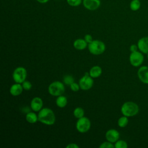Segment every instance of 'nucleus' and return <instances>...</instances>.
Masks as SVG:
<instances>
[{
  "label": "nucleus",
  "mask_w": 148,
  "mask_h": 148,
  "mask_svg": "<svg viewBox=\"0 0 148 148\" xmlns=\"http://www.w3.org/2000/svg\"><path fill=\"white\" fill-rule=\"evenodd\" d=\"M38 112V121L41 123L47 125H52L55 123L56 116L51 109L44 108Z\"/></svg>",
  "instance_id": "1"
},
{
  "label": "nucleus",
  "mask_w": 148,
  "mask_h": 148,
  "mask_svg": "<svg viewBox=\"0 0 148 148\" xmlns=\"http://www.w3.org/2000/svg\"><path fill=\"white\" fill-rule=\"evenodd\" d=\"M139 110L138 105L132 101L124 102L121 107V112L123 116L128 117H133L136 115Z\"/></svg>",
  "instance_id": "2"
},
{
  "label": "nucleus",
  "mask_w": 148,
  "mask_h": 148,
  "mask_svg": "<svg viewBox=\"0 0 148 148\" xmlns=\"http://www.w3.org/2000/svg\"><path fill=\"white\" fill-rule=\"evenodd\" d=\"M88 49L91 54L98 56L104 53L106 46L102 41L93 40L91 43L88 44Z\"/></svg>",
  "instance_id": "3"
},
{
  "label": "nucleus",
  "mask_w": 148,
  "mask_h": 148,
  "mask_svg": "<svg viewBox=\"0 0 148 148\" xmlns=\"http://www.w3.org/2000/svg\"><path fill=\"white\" fill-rule=\"evenodd\" d=\"M64 83L60 81H54L51 83L48 87L49 93L55 97L62 95L65 92Z\"/></svg>",
  "instance_id": "4"
},
{
  "label": "nucleus",
  "mask_w": 148,
  "mask_h": 148,
  "mask_svg": "<svg viewBox=\"0 0 148 148\" xmlns=\"http://www.w3.org/2000/svg\"><path fill=\"white\" fill-rule=\"evenodd\" d=\"M27 76V71L26 69L23 66H18L16 68L13 73L12 77L15 83H22L26 80Z\"/></svg>",
  "instance_id": "5"
},
{
  "label": "nucleus",
  "mask_w": 148,
  "mask_h": 148,
  "mask_svg": "<svg viewBox=\"0 0 148 148\" xmlns=\"http://www.w3.org/2000/svg\"><path fill=\"white\" fill-rule=\"evenodd\" d=\"M91 128V121L86 117H82L78 119L76 123V128L80 133H85L89 131Z\"/></svg>",
  "instance_id": "6"
},
{
  "label": "nucleus",
  "mask_w": 148,
  "mask_h": 148,
  "mask_svg": "<svg viewBox=\"0 0 148 148\" xmlns=\"http://www.w3.org/2000/svg\"><path fill=\"white\" fill-rule=\"evenodd\" d=\"M94 84V80L89 75V73H85L84 75L82 76L79 81V84L80 89L83 90H88L91 89Z\"/></svg>",
  "instance_id": "7"
},
{
  "label": "nucleus",
  "mask_w": 148,
  "mask_h": 148,
  "mask_svg": "<svg viewBox=\"0 0 148 148\" xmlns=\"http://www.w3.org/2000/svg\"><path fill=\"white\" fill-rule=\"evenodd\" d=\"M130 64L132 66L138 67L140 66L144 60V57L141 51L131 52L129 57Z\"/></svg>",
  "instance_id": "8"
},
{
  "label": "nucleus",
  "mask_w": 148,
  "mask_h": 148,
  "mask_svg": "<svg viewBox=\"0 0 148 148\" xmlns=\"http://www.w3.org/2000/svg\"><path fill=\"white\" fill-rule=\"evenodd\" d=\"M105 138L108 141L114 143L119 139L120 133L115 129H110L106 131Z\"/></svg>",
  "instance_id": "9"
},
{
  "label": "nucleus",
  "mask_w": 148,
  "mask_h": 148,
  "mask_svg": "<svg viewBox=\"0 0 148 148\" xmlns=\"http://www.w3.org/2000/svg\"><path fill=\"white\" fill-rule=\"evenodd\" d=\"M139 79L144 84H148V66H142L138 71Z\"/></svg>",
  "instance_id": "10"
},
{
  "label": "nucleus",
  "mask_w": 148,
  "mask_h": 148,
  "mask_svg": "<svg viewBox=\"0 0 148 148\" xmlns=\"http://www.w3.org/2000/svg\"><path fill=\"white\" fill-rule=\"evenodd\" d=\"M83 4L84 7L89 10L97 9L101 5L100 0H83Z\"/></svg>",
  "instance_id": "11"
},
{
  "label": "nucleus",
  "mask_w": 148,
  "mask_h": 148,
  "mask_svg": "<svg viewBox=\"0 0 148 148\" xmlns=\"http://www.w3.org/2000/svg\"><path fill=\"white\" fill-rule=\"evenodd\" d=\"M43 101L38 97H36L32 98L30 103V106L31 109L34 112H39L43 108Z\"/></svg>",
  "instance_id": "12"
},
{
  "label": "nucleus",
  "mask_w": 148,
  "mask_h": 148,
  "mask_svg": "<svg viewBox=\"0 0 148 148\" xmlns=\"http://www.w3.org/2000/svg\"><path fill=\"white\" fill-rule=\"evenodd\" d=\"M138 49L143 53H148V36H144L139 39L137 43Z\"/></svg>",
  "instance_id": "13"
},
{
  "label": "nucleus",
  "mask_w": 148,
  "mask_h": 148,
  "mask_svg": "<svg viewBox=\"0 0 148 148\" xmlns=\"http://www.w3.org/2000/svg\"><path fill=\"white\" fill-rule=\"evenodd\" d=\"M23 90V87L21 83H16L15 84H13L11 86L9 89V92L12 95L16 97L20 95L22 93Z\"/></svg>",
  "instance_id": "14"
},
{
  "label": "nucleus",
  "mask_w": 148,
  "mask_h": 148,
  "mask_svg": "<svg viewBox=\"0 0 148 148\" xmlns=\"http://www.w3.org/2000/svg\"><path fill=\"white\" fill-rule=\"evenodd\" d=\"M88 43L84 40V39H77L73 42V47L76 50H82L85 49L87 47Z\"/></svg>",
  "instance_id": "15"
},
{
  "label": "nucleus",
  "mask_w": 148,
  "mask_h": 148,
  "mask_svg": "<svg viewBox=\"0 0 148 148\" xmlns=\"http://www.w3.org/2000/svg\"><path fill=\"white\" fill-rule=\"evenodd\" d=\"M102 73V70L101 66L95 65L91 68L89 71V75L92 78H97L99 77Z\"/></svg>",
  "instance_id": "16"
},
{
  "label": "nucleus",
  "mask_w": 148,
  "mask_h": 148,
  "mask_svg": "<svg viewBox=\"0 0 148 148\" xmlns=\"http://www.w3.org/2000/svg\"><path fill=\"white\" fill-rule=\"evenodd\" d=\"M68 103V99L65 96L61 95L58 96L56 100V103L58 108H65Z\"/></svg>",
  "instance_id": "17"
},
{
  "label": "nucleus",
  "mask_w": 148,
  "mask_h": 148,
  "mask_svg": "<svg viewBox=\"0 0 148 148\" xmlns=\"http://www.w3.org/2000/svg\"><path fill=\"white\" fill-rule=\"evenodd\" d=\"M25 119L29 123L34 124L38 121V116L35 113L33 112H29L26 114Z\"/></svg>",
  "instance_id": "18"
},
{
  "label": "nucleus",
  "mask_w": 148,
  "mask_h": 148,
  "mask_svg": "<svg viewBox=\"0 0 148 148\" xmlns=\"http://www.w3.org/2000/svg\"><path fill=\"white\" fill-rule=\"evenodd\" d=\"M141 6L140 0H132L130 3V8L132 11L138 10Z\"/></svg>",
  "instance_id": "19"
},
{
  "label": "nucleus",
  "mask_w": 148,
  "mask_h": 148,
  "mask_svg": "<svg viewBox=\"0 0 148 148\" xmlns=\"http://www.w3.org/2000/svg\"><path fill=\"white\" fill-rule=\"evenodd\" d=\"M73 116L77 118L80 119L84 116V109L81 107H76L73 112Z\"/></svg>",
  "instance_id": "20"
},
{
  "label": "nucleus",
  "mask_w": 148,
  "mask_h": 148,
  "mask_svg": "<svg viewBox=\"0 0 148 148\" xmlns=\"http://www.w3.org/2000/svg\"><path fill=\"white\" fill-rule=\"evenodd\" d=\"M128 123V117L125 116H123L120 117L117 121V124L119 127L121 128H124L125 127Z\"/></svg>",
  "instance_id": "21"
},
{
  "label": "nucleus",
  "mask_w": 148,
  "mask_h": 148,
  "mask_svg": "<svg viewBox=\"0 0 148 148\" xmlns=\"http://www.w3.org/2000/svg\"><path fill=\"white\" fill-rule=\"evenodd\" d=\"M74 80V77L70 75H65L63 78V83L68 86H70L72 83L75 82Z\"/></svg>",
  "instance_id": "22"
},
{
  "label": "nucleus",
  "mask_w": 148,
  "mask_h": 148,
  "mask_svg": "<svg viewBox=\"0 0 148 148\" xmlns=\"http://www.w3.org/2000/svg\"><path fill=\"white\" fill-rule=\"evenodd\" d=\"M128 147L127 143L123 140H118L114 143L115 148H127Z\"/></svg>",
  "instance_id": "23"
},
{
  "label": "nucleus",
  "mask_w": 148,
  "mask_h": 148,
  "mask_svg": "<svg viewBox=\"0 0 148 148\" xmlns=\"http://www.w3.org/2000/svg\"><path fill=\"white\" fill-rule=\"evenodd\" d=\"M99 148H114V145H113V143L109 142V141H106L103 143H102L99 146Z\"/></svg>",
  "instance_id": "24"
},
{
  "label": "nucleus",
  "mask_w": 148,
  "mask_h": 148,
  "mask_svg": "<svg viewBox=\"0 0 148 148\" xmlns=\"http://www.w3.org/2000/svg\"><path fill=\"white\" fill-rule=\"evenodd\" d=\"M68 4L71 6H77L81 4L82 0H66Z\"/></svg>",
  "instance_id": "25"
},
{
  "label": "nucleus",
  "mask_w": 148,
  "mask_h": 148,
  "mask_svg": "<svg viewBox=\"0 0 148 148\" xmlns=\"http://www.w3.org/2000/svg\"><path fill=\"white\" fill-rule=\"evenodd\" d=\"M22 86L23 87V89L25 90H29L31 89L32 88V84L28 80H25L24 82H23L22 83Z\"/></svg>",
  "instance_id": "26"
},
{
  "label": "nucleus",
  "mask_w": 148,
  "mask_h": 148,
  "mask_svg": "<svg viewBox=\"0 0 148 148\" xmlns=\"http://www.w3.org/2000/svg\"><path fill=\"white\" fill-rule=\"evenodd\" d=\"M70 88L71 90L73 91V92H77L79 90V89L80 88V86L78 83H76V82H73V83H72L70 86Z\"/></svg>",
  "instance_id": "27"
},
{
  "label": "nucleus",
  "mask_w": 148,
  "mask_h": 148,
  "mask_svg": "<svg viewBox=\"0 0 148 148\" xmlns=\"http://www.w3.org/2000/svg\"><path fill=\"white\" fill-rule=\"evenodd\" d=\"M84 40L86 41V42L88 44L90 43H91L93 39H92V37L91 35L90 34H86L85 36H84Z\"/></svg>",
  "instance_id": "28"
},
{
  "label": "nucleus",
  "mask_w": 148,
  "mask_h": 148,
  "mask_svg": "<svg viewBox=\"0 0 148 148\" xmlns=\"http://www.w3.org/2000/svg\"><path fill=\"white\" fill-rule=\"evenodd\" d=\"M138 45H135V44H133V45H131L130 47V50L131 52H135V51H138Z\"/></svg>",
  "instance_id": "29"
},
{
  "label": "nucleus",
  "mask_w": 148,
  "mask_h": 148,
  "mask_svg": "<svg viewBox=\"0 0 148 148\" xmlns=\"http://www.w3.org/2000/svg\"><path fill=\"white\" fill-rule=\"evenodd\" d=\"M66 148H79V146L76 143H69L66 146Z\"/></svg>",
  "instance_id": "30"
},
{
  "label": "nucleus",
  "mask_w": 148,
  "mask_h": 148,
  "mask_svg": "<svg viewBox=\"0 0 148 148\" xmlns=\"http://www.w3.org/2000/svg\"><path fill=\"white\" fill-rule=\"evenodd\" d=\"M39 3H45L46 2H47L49 0H36Z\"/></svg>",
  "instance_id": "31"
},
{
  "label": "nucleus",
  "mask_w": 148,
  "mask_h": 148,
  "mask_svg": "<svg viewBox=\"0 0 148 148\" xmlns=\"http://www.w3.org/2000/svg\"><path fill=\"white\" fill-rule=\"evenodd\" d=\"M147 59H148V53L147 54Z\"/></svg>",
  "instance_id": "32"
},
{
  "label": "nucleus",
  "mask_w": 148,
  "mask_h": 148,
  "mask_svg": "<svg viewBox=\"0 0 148 148\" xmlns=\"http://www.w3.org/2000/svg\"></svg>",
  "instance_id": "33"
}]
</instances>
